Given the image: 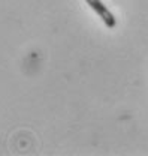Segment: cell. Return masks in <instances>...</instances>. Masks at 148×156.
Segmentation results:
<instances>
[{"mask_svg":"<svg viewBox=\"0 0 148 156\" xmlns=\"http://www.w3.org/2000/svg\"><path fill=\"white\" fill-rule=\"evenodd\" d=\"M85 2H87V5L91 8L93 11L99 15V18L103 21V24L108 29H114L117 26V20L114 17V14L108 9V6L103 5L102 0H85Z\"/></svg>","mask_w":148,"mask_h":156,"instance_id":"1","label":"cell"}]
</instances>
